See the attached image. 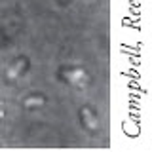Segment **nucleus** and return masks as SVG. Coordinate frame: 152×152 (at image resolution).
<instances>
[{
    "mask_svg": "<svg viewBox=\"0 0 152 152\" xmlns=\"http://www.w3.org/2000/svg\"><path fill=\"white\" fill-rule=\"evenodd\" d=\"M4 116H6V107L4 103H0V120H4Z\"/></svg>",
    "mask_w": 152,
    "mask_h": 152,
    "instance_id": "5",
    "label": "nucleus"
},
{
    "mask_svg": "<svg viewBox=\"0 0 152 152\" xmlns=\"http://www.w3.org/2000/svg\"><path fill=\"white\" fill-rule=\"evenodd\" d=\"M46 101L48 97L44 93H31L23 99V108L25 110H38V108H42L46 104Z\"/></svg>",
    "mask_w": 152,
    "mask_h": 152,
    "instance_id": "4",
    "label": "nucleus"
},
{
    "mask_svg": "<svg viewBox=\"0 0 152 152\" xmlns=\"http://www.w3.org/2000/svg\"><path fill=\"white\" fill-rule=\"evenodd\" d=\"M57 76L59 80L66 82L72 88H78V89H84L86 86L89 84V74L86 72L84 66H76V65H63L59 66L57 70Z\"/></svg>",
    "mask_w": 152,
    "mask_h": 152,
    "instance_id": "1",
    "label": "nucleus"
},
{
    "mask_svg": "<svg viewBox=\"0 0 152 152\" xmlns=\"http://www.w3.org/2000/svg\"><path fill=\"white\" fill-rule=\"evenodd\" d=\"M57 2H59V4H61V6H66V4H69V2H70V0H57Z\"/></svg>",
    "mask_w": 152,
    "mask_h": 152,
    "instance_id": "6",
    "label": "nucleus"
},
{
    "mask_svg": "<svg viewBox=\"0 0 152 152\" xmlns=\"http://www.w3.org/2000/svg\"><path fill=\"white\" fill-rule=\"evenodd\" d=\"M78 118H80V124L82 127L88 133H97L99 131V116H97V110L89 104H82L78 110Z\"/></svg>",
    "mask_w": 152,
    "mask_h": 152,
    "instance_id": "3",
    "label": "nucleus"
},
{
    "mask_svg": "<svg viewBox=\"0 0 152 152\" xmlns=\"http://www.w3.org/2000/svg\"><path fill=\"white\" fill-rule=\"evenodd\" d=\"M28 69H31V59H28L27 55H17V57H13V59L10 61V65L6 66V70H4V80H6L8 84H15Z\"/></svg>",
    "mask_w": 152,
    "mask_h": 152,
    "instance_id": "2",
    "label": "nucleus"
}]
</instances>
